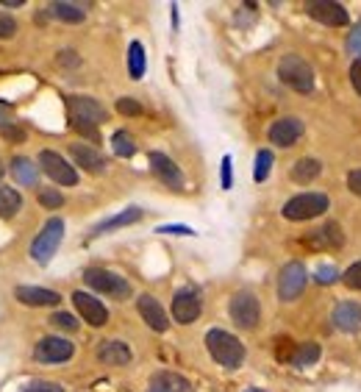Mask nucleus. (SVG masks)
Listing matches in <instances>:
<instances>
[{"label":"nucleus","mask_w":361,"mask_h":392,"mask_svg":"<svg viewBox=\"0 0 361 392\" xmlns=\"http://www.w3.org/2000/svg\"><path fill=\"white\" fill-rule=\"evenodd\" d=\"M206 348H209V356L228 370H236L245 362V345L239 343V337L228 334L223 328H212L206 334Z\"/></svg>","instance_id":"nucleus-1"},{"label":"nucleus","mask_w":361,"mask_h":392,"mask_svg":"<svg viewBox=\"0 0 361 392\" xmlns=\"http://www.w3.org/2000/svg\"><path fill=\"white\" fill-rule=\"evenodd\" d=\"M278 78H281L289 89L303 92V95L314 89V70H312V64H309L303 56H298V53H286V56L278 61Z\"/></svg>","instance_id":"nucleus-2"},{"label":"nucleus","mask_w":361,"mask_h":392,"mask_svg":"<svg viewBox=\"0 0 361 392\" xmlns=\"http://www.w3.org/2000/svg\"><path fill=\"white\" fill-rule=\"evenodd\" d=\"M84 281H87L90 290L100 292V295H109V298H114V301H126V298L131 295V284H128V278L120 275V273H114V270L90 267V270L84 273Z\"/></svg>","instance_id":"nucleus-3"},{"label":"nucleus","mask_w":361,"mask_h":392,"mask_svg":"<svg viewBox=\"0 0 361 392\" xmlns=\"http://www.w3.org/2000/svg\"><path fill=\"white\" fill-rule=\"evenodd\" d=\"M328 206H331V201H328L325 192H303V195H295V198H289L283 203V218L295 220V222L314 220L319 215H325Z\"/></svg>","instance_id":"nucleus-4"},{"label":"nucleus","mask_w":361,"mask_h":392,"mask_svg":"<svg viewBox=\"0 0 361 392\" xmlns=\"http://www.w3.org/2000/svg\"><path fill=\"white\" fill-rule=\"evenodd\" d=\"M61 239H64V220L50 218L42 225V231L37 234V239L31 242V259L37 261V264H47V261L53 259V254L59 251Z\"/></svg>","instance_id":"nucleus-5"},{"label":"nucleus","mask_w":361,"mask_h":392,"mask_svg":"<svg viewBox=\"0 0 361 392\" xmlns=\"http://www.w3.org/2000/svg\"><path fill=\"white\" fill-rule=\"evenodd\" d=\"M67 106H70V117H73V129H97L100 123L109 120L106 109L87 95H73L67 97Z\"/></svg>","instance_id":"nucleus-6"},{"label":"nucleus","mask_w":361,"mask_h":392,"mask_svg":"<svg viewBox=\"0 0 361 392\" xmlns=\"http://www.w3.org/2000/svg\"><path fill=\"white\" fill-rule=\"evenodd\" d=\"M306 284H309V273H306L303 261H286L278 273V298L283 304H292L303 295Z\"/></svg>","instance_id":"nucleus-7"},{"label":"nucleus","mask_w":361,"mask_h":392,"mask_svg":"<svg viewBox=\"0 0 361 392\" xmlns=\"http://www.w3.org/2000/svg\"><path fill=\"white\" fill-rule=\"evenodd\" d=\"M228 314H231V320H233L239 328L253 331V328L262 323V304H259V298H256L253 292L242 290V292H236V295L231 298Z\"/></svg>","instance_id":"nucleus-8"},{"label":"nucleus","mask_w":361,"mask_h":392,"mask_svg":"<svg viewBox=\"0 0 361 392\" xmlns=\"http://www.w3.org/2000/svg\"><path fill=\"white\" fill-rule=\"evenodd\" d=\"M39 167H42V170L50 175V181L59 184V186H75V184H78L75 167H73L61 153H56V150H42V153H39Z\"/></svg>","instance_id":"nucleus-9"},{"label":"nucleus","mask_w":361,"mask_h":392,"mask_svg":"<svg viewBox=\"0 0 361 392\" xmlns=\"http://www.w3.org/2000/svg\"><path fill=\"white\" fill-rule=\"evenodd\" d=\"M75 356V345L64 337H42L34 348V359L42 364H61Z\"/></svg>","instance_id":"nucleus-10"},{"label":"nucleus","mask_w":361,"mask_h":392,"mask_svg":"<svg viewBox=\"0 0 361 392\" xmlns=\"http://www.w3.org/2000/svg\"><path fill=\"white\" fill-rule=\"evenodd\" d=\"M73 304H75V309H78L81 320H87V323L94 326V328H103V326L109 323V309L103 306V301H97V298L90 295V292L75 290V292H73Z\"/></svg>","instance_id":"nucleus-11"},{"label":"nucleus","mask_w":361,"mask_h":392,"mask_svg":"<svg viewBox=\"0 0 361 392\" xmlns=\"http://www.w3.org/2000/svg\"><path fill=\"white\" fill-rule=\"evenodd\" d=\"M303 131H306V126H303L300 117H278L270 126V131H267V136H270L272 145H278V148H292V145H298Z\"/></svg>","instance_id":"nucleus-12"},{"label":"nucleus","mask_w":361,"mask_h":392,"mask_svg":"<svg viewBox=\"0 0 361 392\" xmlns=\"http://www.w3.org/2000/svg\"><path fill=\"white\" fill-rule=\"evenodd\" d=\"M309 14L314 17L317 23L322 25H331V28H345L350 23V14L342 3H334V0H317L309 3Z\"/></svg>","instance_id":"nucleus-13"},{"label":"nucleus","mask_w":361,"mask_h":392,"mask_svg":"<svg viewBox=\"0 0 361 392\" xmlns=\"http://www.w3.org/2000/svg\"><path fill=\"white\" fill-rule=\"evenodd\" d=\"M306 248L312 251H339L345 245V234L339 228V222H325L322 228L312 231L306 239H303Z\"/></svg>","instance_id":"nucleus-14"},{"label":"nucleus","mask_w":361,"mask_h":392,"mask_svg":"<svg viewBox=\"0 0 361 392\" xmlns=\"http://www.w3.org/2000/svg\"><path fill=\"white\" fill-rule=\"evenodd\" d=\"M200 298L195 290H178L176 298H173V320L180 323V326H192L197 317H200Z\"/></svg>","instance_id":"nucleus-15"},{"label":"nucleus","mask_w":361,"mask_h":392,"mask_svg":"<svg viewBox=\"0 0 361 392\" xmlns=\"http://www.w3.org/2000/svg\"><path fill=\"white\" fill-rule=\"evenodd\" d=\"M136 309H139V314H142V320L153 328V331H159V334H164L167 328H170V317H167V311H164V306L159 304L153 295H139L136 298Z\"/></svg>","instance_id":"nucleus-16"},{"label":"nucleus","mask_w":361,"mask_h":392,"mask_svg":"<svg viewBox=\"0 0 361 392\" xmlns=\"http://www.w3.org/2000/svg\"><path fill=\"white\" fill-rule=\"evenodd\" d=\"M147 159H150V167H153L156 178L164 181V186H173V189H180V186H183V173H180V167L167 156V153L153 150Z\"/></svg>","instance_id":"nucleus-17"},{"label":"nucleus","mask_w":361,"mask_h":392,"mask_svg":"<svg viewBox=\"0 0 361 392\" xmlns=\"http://www.w3.org/2000/svg\"><path fill=\"white\" fill-rule=\"evenodd\" d=\"M70 156L75 165H81V170L97 175L106 170V156L97 150V148H90V145H81V142H73L70 145Z\"/></svg>","instance_id":"nucleus-18"},{"label":"nucleus","mask_w":361,"mask_h":392,"mask_svg":"<svg viewBox=\"0 0 361 392\" xmlns=\"http://www.w3.org/2000/svg\"><path fill=\"white\" fill-rule=\"evenodd\" d=\"M97 359L109 367H123L131 362V348L123 340H103L97 345Z\"/></svg>","instance_id":"nucleus-19"},{"label":"nucleus","mask_w":361,"mask_h":392,"mask_svg":"<svg viewBox=\"0 0 361 392\" xmlns=\"http://www.w3.org/2000/svg\"><path fill=\"white\" fill-rule=\"evenodd\" d=\"M331 320H334V326H336L339 331L356 334V331H359V326H361V306L353 304V301H342V304L334 309Z\"/></svg>","instance_id":"nucleus-20"},{"label":"nucleus","mask_w":361,"mask_h":392,"mask_svg":"<svg viewBox=\"0 0 361 392\" xmlns=\"http://www.w3.org/2000/svg\"><path fill=\"white\" fill-rule=\"evenodd\" d=\"M14 298L25 306H59V301H61L59 292L45 290V287H17Z\"/></svg>","instance_id":"nucleus-21"},{"label":"nucleus","mask_w":361,"mask_h":392,"mask_svg":"<svg viewBox=\"0 0 361 392\" xmlns=\"http://www.w3.org/2000/svg\"><path fill=\"white\" fill-rule=\"evenodd\" d=\"M145 218V212L139 209V206H128L126 212H120V215H114V218L103 220V222H97L94 228H92V234L97 237V234H109V231H114V228H123V225H134L139 220Z\"/></svg>","instance_id":"nucleus-22"},{"label":"nucleus","mask_w":361,"mask_h":392,"mask_svg":"<svg viewBox=\"0 0 361 392\" xmlns=\"http://www.w3.org/2000/svg\"><path fill=\"white\" fill-rule=\"evenodd\" d=\"M322 173V162L314 159V156H306V159H298L295 165H292V181L295 184H312L314 178H319Z\"/></svg>","instance_id":"nucleus-23"},{"label":"nucleus","mask_w":361,"mask_h":392,"mask_svg":"<svg viewBox=\"0 0 361 392\" xmlns=\"http://www.w3.org/2000/svg\"><path fill=\"white\" fill-rule=\"evenodd\" d=\"M11 175H14L23 186H37V181H39V167H37V162H31V159H25V156H14V159H11Z\"/></svg>","instance_id":"nucleus-24"},{"label":"nucleus","mask_w":361,"mask_h":392,"mask_svg":"<svg viewBox=\"0 0 361 392\" xmlns=\"http://www.w3.org/2000/svg\"><path fill=\"white\" fill-rule=\"evenodd\" d=\"M47 8H50V14H53V17H59V20H64V23H81V20L87 17V11H84L78 3H67V0L50 3Z\"/></svg>","instance_id":"nucleus-25"},{"label":"nucleus","mask_w":361,"mask_h":392,"mask_svg":"<svg viewBox=\"0 0 361 392\" xmlns=\"http://www.w3.org/2000/svg\"><path fill=\"white\" fill-rule=\"evenodd\" d=\"M145 70H147V56H145V47L142 42H131L128 47V73H131V78L139 81L142 76H145Z\"/></svg>","instance_id":"nucleus-26"},{"label":"nucleus","mask_w":361,"mask_h":392,"mask_svg":"<svg viewBox=\"0 0 361 392\" xmlns=\"http://www.w3.org/2000/svg\"><path fill=\"white\" fill-rule=\"evenodd\" d=\"M153 384L164 387L167 392H192V384H189L183 376H178V373H170V370L156 373V376H153Z\"/></svg>","instance_id":"nucleus-27"},{"label":"nucleus","mask_w":361,"mask_h":392,"mask_svg":"<svg viewBox=\"0 0 361 392\" xmlns=\"http://www.w3.org/2000/svg\"><path fill=\"white\" fill-rule=\"evenodd\" d=\"M23 206V198L11 186H0V218H14Z\"/></svg>","instance_id":"nucleus-28"},{"label":"nucleus","mask_w":361,"mask_h":392,"mask_svg":"<svg viewBox=\"0 0 361 392\" xmlns=\"http://www.w3.org/2000/svg\"><path fill=\"white\" fill-rule=\"evenodd\" d=\"M111 148H114V153H117L120 159H131V156L136 153V142L128 131H114V136H111Z\"/></svg>","instance_id":"nucleus-29"},{"label":"nucleus","mask_w":361,"mask_h":392,"mask_svg":"<svg viewBox=\"0 0 361 392\" xmlns=\"http://www.w3.org/2000/svg\"><path fill=\"white\" fill-rule=\"evenodd\" d=\"M317 359H319V345H317V343H303V345H298V350H295L292 364H298V367H312V364H317Z\"/></svg>","instance_id":"nucleus-30"},{"label":"nucleus","mask_w":361,"mask_h":392,"mask_svg":"<svg viewBox=\"0 0 361 392\" xmlns=\"http://www.w3.org/2000/svg\"><path fill=\"white\" fill-rule=\"evenodd\" d=\"M272 162H275V156H272V150H259L256 153V167H253V178L256 181H264L272 170Z\"/></svg>","instance_id":"nucleus-31"},{"label":"nucleus","mask_w":361,"mask_h":392,"mask_svg":"<svg viewBox=\"0 0 361 392\" xmlns=\"http://www.w3.org/2000/svg\"><path fill=\"white\" fill-rule=\"evenodd\" d=\"M295 350H298V343H292L289 337H278L275 340V359L278 362H292L295 359Z\"/></svg>","instance_id":"nucleus-32"},{"label":"nucleus","mask_w":361,"mask_h":392,"mask_svg":"<svg viewBox=\"0 0 361 392\" xmlns=\"http://www.w3.org/2000/svg\"><path fill=\"white\" fill-rule=\"evenodd\" d=\"M39 203L45 209H59L64 203V195L59 189H53V186H39Z\"/></svg>","instance_id":"nucleus-33"},{"label":"nucleus","mask_w":361,"mask_h":392,"mask_svg":"<svg viewBox=\"0 0 361 392\" xmlns=\"http://www.w3.org/2000/svg\"><path fill=\"white\" fill-rule=\"evenodd\" d=\"M20 392H64L61 384H56V381H45V379H34V381H28V384H23Z\"/></svg>","instance_id":"nucleus-34"},{"label":"nucleus","mask_w":361,"mask_h":392,"mask_svg":"<svg viewBox=\"0 0 361 392\" xmlns=\"http://www.w3.org/2000/svg\"><path fill=\"white\" fill-rule=\"evenodd\" d=\"M342 281H345V287H348V290H356V292H361V261L350 264V267L342 273Z\"/></svg>","instance_id":"nucleus-35"},{"label":"nucleus","mask_w":361,"mask_h":392,"mask_svg":"<svg viewBox=\"0 0 361 392\" xmlns=\"http://www.w3.org/2000/svg\"><path fill=\"white\" fill-rule=\"evenodd\" d=\"M50 323H53L56 328H64V331H78V320H75L73 314H67V311H56V314L50 317Z\"/></svg>","instance_id":"nucleus-36"},{"label":"nucleus","mask_w":361,"mask_h":392,"mask_svg":"<svg viewBox=\"0 0 361 392\" xmlns=\"http://www.w3.org/2000/svg\"><path fill=\"white\" fill-rule=\"evenodd\" d=\"M117 112L120 114H128V117H139L145 109H142V103H136L134 97H120L117 100Z\"/></svg>","instance_id":"nucleus-37"},{"label":"nucleus","mask_w":361,"mask_h":392,"mask_svg":"<svg viewBox=\"0 0 361 392\" xmlns=\"http://www.w3.org/2000/svg\"><path fill=\"white\" fill-rule=\"evenodd\" d=\"M314 278L319 281V284H334V281H336V278H342V275H339V270H336L334 264H319V267H317Z\"/></svg>","instance_id":"nucleus-38"},{"label":"nucleus","mask_w":361,"mask_h":392,"mask_svg":"<svg viewBox=\"0 0 361 392\" xmlns=\"http://www.w3.org/2000/svg\"><path fill=\"white\" fill-rule=\"evenodd\" d=\"M17 34V23L6 14V11H0V40H8V37H14Z\"/></svg>","instance_id":"nucleus-39"},{"label":"nucleus","mask_w":361,"mask_h":392,"mask_svg":"<svg viewBox=\"0 0 361 392\" xmlns=\"http://www.w3.org/2000/svg\"><path fill=\"white\" fill-rule=\"evenodd\" d=\"M348 50L356 53V56H361V20L353 25V31L348 34Z\"/></svg>","instance_id":"nucleus-40"},{"label":"nucleus","mask_w":361,"mask_h":392,"mask_svg":"<svg viewBox=\"0 0 361 392\" xmlns=\"http://www.w3.org/2000/svg\"><path fill=\"white\" fill-rule=\"evenodd\" d=\"M156 231L159 234H186V237H195V231L189 225H159Z\"/></svg>","instance_id":"nucleus-41"},{"label":"nucleus","mask_w":361,"mask_h":392,"mask_svg":"<svg viewBox=\"0 0 361 392\" xmlns=\"http://www.w3.org/2000/svg\"><path fill=\"white\" fill-rule=\"evenodd\" d=\"M231 156H223V189H231L233 186V170H231Z\"/></svg>","instance_id":"nucleus-42"},{"label":"nucleus","mask_w":361,"mask_h":392,"mask_svg":"<svg viewBox=\"0 0 361 392\" xmlns=\"http://www.w3.org/2000/svg\"><path fill=\"white\" fill-rule=\"evenodd\" d=\"M350 84H353V89L361 95V56L350 64Z\"/></svg>","instance_id":"nucleus-43"},{"label":"nucleus","mask_w":361,"mask_h":392,"mask_svg":"<svg viewBox=\"0 0 361 392\" xmlns=\"http://www.w3.org/2000/svg\"><path fill=\"white\" fill-rule=\"evenodd\" d=\"M348 186H350L353 195H359L361 198V170H350V173H348Z\"/></svg>","instance_id":"nucleus-44"},{"label":"nucleus","mask_w":361,"mask_h":392,"mask_svg":"<svg viewBox=\"0 0 361 392\" xmlns=\"http://www.w3.org/2000/svg\"><path fill=\"white\" fill-rule=\"evenodd\" d=\"M0 133H3L6 139H14V142H23V139H25V131L14 129V126H3V129H0Z\"/></svg>","instance_id":"nucleus-45"},{"label":"nucleus","mask_w":361,"mask_h":392,"mask_svg":"<svg viewBox=\"0 0 361 392\" xmlns=\"http://www.w3.org/2000/svg\"><path fill=\"white\" fill-rule=\"evenodd\" d=\"M8 117H11V106H8V103H3V100H0V129H3V126H6V123H8Z\"/></svg>","instance_id":"nucleus-46"},{"label":"nucleus","mask_w":361,"mask_h":392,"mask_svg":"<svg viewBox=\"0 0 361 392\" xmlns=\"http://www.w3.org/2000/svg\"><path fill=\"white\" fill-rule=\"evenodd\" d=\"M64 64H78V56L73 53V50H61V56H59Z\"/></svg>","instance_id":"nucleus-47"},{"label":"nucleus","mask_w":361,"mask_h":392,"mask_svg":"<svg viewBox=\"0 0 361 392\" xmlns=\"http://www.w3.org/2000/svg\"><path fill=\"white\" fill-rule=\"evenodd\" d=\"M25 0H0V6H8V8H17V6H23Z\"/></svg>","instance_id":"nucleus-48"},{"label":"nucleus","mask_w":361,"mask_h":392,"mask_svg":"<svg viewBox=\"0 0 361 392\" xmlns=\"http://www.w3.org/2000/svg\"><path fill=\"white\" fill-rule=\"evenodd\" d=\"M147 392H167V390H164V387H159V384H150V387H147Z\"/></svg>","instance_id":"nucleus-49"},{"label":"nucleus","mask_w":361,"mask_h":392,"mask_svg":"<svg viewBox=\"0 0 361 392\" xmlns=\"http://www.w3.org/2000/svg\"><path fill=\"white\" fill-rule=\"evenodd\" d=\"M3 173H6V165H3V162H0V178H3Z\"/></svg>","instance_id":"nucleus-50"},{"label":"nucleus","mask_w":361,"mask_h":392,"mask_svg":"<svg viewBox=\"0 0 361 392\" xmlns=\"http://www.w3.org/2000/svg\"><path fill=\"white\" fill-rule=\"evenodd\" d=\"M245 392H264V390H245Z\"/></svg>","instance_id":"nucleus-51"}]
</instances>
